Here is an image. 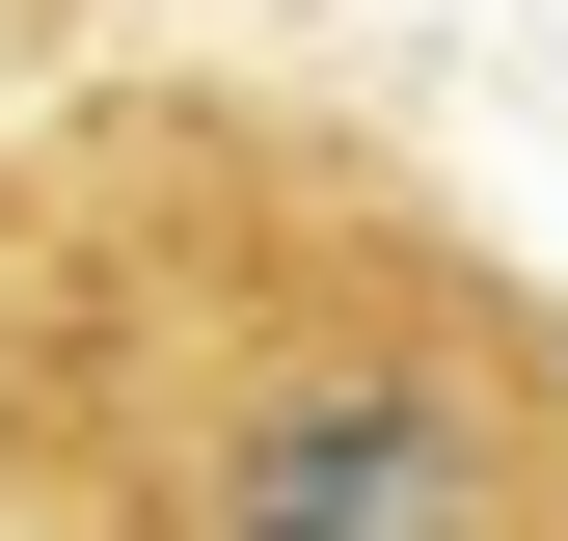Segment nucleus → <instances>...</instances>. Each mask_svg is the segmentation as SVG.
<instances>
[{"label": "nucleus", "mask_w": 568, "mask_h": 541, "mask_svg": "<svg viewBox=\"0 0 568 541\" xmlns=\"http://www.w3.org/2000/svg\"><path fill=\"white\" fill-rule=\"evenodd\" d=\"M28 541H568V325L298 109H135L0 270Z\"/></svg>", "instance_id": "1"}, {"label": "nucleus", "mask_w": 568, "mask_h": 541, "mask_svg": "<svg viewBox=\"0 0 568 541\" xmlns=\"http://www.w3.org/2000/svg\"><path fill=\"white\" fill-rule=\"evenodd\" d=\"M0 541H28V433H0Z\"/></svg>", "instance_id": "2"}]
</instances>
